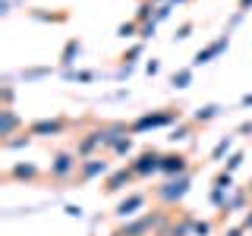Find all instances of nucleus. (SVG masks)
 Listing matches in <instances>:
<instances>
[{
  "label": "nucleus",
  "instance_id": "15",
  "mask_svg": "<svg viewBox=\"0 0 252 236\" xmlns=\"http://www.w3.org/2000/svg\"><path fill=\"white\" fill-rule=\"evenodd\" d=\"M177 88H186L189 82H192V69H180V73H173V79H170Z\"/></svg>",
  "mask_w": 252,
  "mask_h": 236
},
{
  "label": "nucleus",
  "instance_id": "17",
  "mask_svg": "<svg viewBox=\"0 0 252 236\" xmlns=\"http://www.w3.org/2000/svg\"><path fill=\"white\" fill-rule=\"evenodd\" d=\"M129 148H132V139H129V136H123V139L114 145V151H117V154H123V151H129Z\"/></svg>",
  "mask_w": 252,
  "mask_h": 236
},
{
  "label": "nucleus",
  "instance_id": "8",
  "mask_svg": "<svg viewBox=\"0 0 252 236\" xmlns=\"http://www.w3.org/2000/svg\"><path fill=\"white\" fill-rule=\"evenodd\" d=\"M186 167H189V164H186L183 154H164V157H161V170L170 173V177H183Z\"/></svg>",
  "mask_w": 252,
  "mask_h": 236
},
{
  "label": "nucleus",
  "instance_id": "7",
  "mask_svg": "<svg viewBox=\"0 0 252 236\" xmlns=\"http://www.w3.org/2000/svg\"><path fill=\"white\" fill-rule=\"evenodd\" d=\"M0 117H3V120H0V139L10 142V136L19 129V117H16L13 107H3V110H0Z\"/></svg>",
  "mask_w": 252,
  "mask_h": 236
},
{
  "label": "nucleus",
  "instance_id": "5",
  "mask_svg": "<svg viewBox=\"0 0 252 236\" xmlns=\"http://www.w3.org/2000/svg\"><path fill=\"white\" fill-rule=\"evenodd\" d=\"M66 126H69V120L57 117V120H38V123H32V126H29V132H32V136H47V132L54 136V132H63Z\"/></svg>",
  "mask_w": 252,
  "mask_h": 236
},
{
  "label": "nucleus",
  "instance_id": "12",
  "mask_svg": "<svg viewBox=\"0 0 252 236\" xmlns=\"http://www.w3.org/2000/svg\"><path fill=\"white\" fill-rule=\"evenodd\" d=\"M142 205H145V195H129V199H123L120 205H117V214H120V217H132V214H136V208H142Z\"/></svg>",
  "mask_w": 252,
  "mask_h": 236
},
{
  "label": "nucleus",
  "instance_id": "6",
  "mask_svg": "<svg viewBox=\"0 0 252 236\" xmlns=\"http://www.w3.org/2000/svg\"><path fill=\"white\" fill-rule=\"evenodd\" d=\"M173 117H180V114H173V110H164V114H148V117H142V120L132 123V132H142V129H148V126H164V123H170Z\"/></svg>",
  "mask_w": 252,
  "mask_h": 236
},
{
  "label": "nucleus",
  "instance_id": "1",
  "mask_svg": "<svg viewBox=\"0 0 252 236\" xmlns=\"http://www.w3.org/2000/svg\"><path fill=\"white\" fill-rule=\"evenodd\" d=\"M186 192H189V177L183 173V177H173V179H167V183L158 189L155 195H158V202H161V205H167V208H170V205H177V202L183 199Z\"/></svg>",
  "mask_w": 252,
  "mask_h": 236
},
{
  "label": "nucleus",
  "instance_id": "9",
  "mask_svg": "<svg viewBox=\"0 0 252 236\" xmlns=\"http://www.w3.org/2000/svg\"><path fill=\"white\" fill-rule=\"evenodd\" d=\"M104 170H107L104 161H98V157H85L82 170H79V179H82V183H89L92 177H98V173H104Z\"/></svg>",
  "mask_w": 252,
  "mask_h": 236
},
{
  "label": "nucleus",
  "instance_id": "14",
  "mask_svg": "<svg viewBox=\"0 0 252 236\" xmlns=\"http://www.w3.org/2000/svg\"><path fill=\"white\" fill-rule=\"evenodd\" d=\"M132 177H136V173H132V167H123V170H117L114 177L107 179V186H104V189H107V192H117V189H123V183H129Z\"/></svg>",
  "mask_w": 252,
  "mask_h": 236
},
{
  "label": "nucleus",
  "instance_id": "4",
  "mask_svg": "<svg viewBox=\"0 0 252 236\" xmlns=\"http://www.w3.org/2000/svg\"><path fill=\"white\" fill-rule=\"evenodd\" d=\"M161 157H164V154H158V151H145V154H139L136 161L129 164V167H132V173H136V177H148V173L161 170Z\"/></svg>",
  "mask_w": 252,
  "mask_h": 236
},
{
  "label": "nucleus",
  "instance_id": "2",
  "mask_svg": "<svg viewBox=\"0 0 252 236\" xmlns=\"http://www.w3.org/2000/svg\"><path fill=\"white\" fill-rule=\"evenodd\" d=\"M79 154L76 151H57L54 154V161H51V177L54 179H69L76 173V167H79Z\"/></svg>",
  "mask_w": 252,
  "mask_h": 236
},
{
  "label": "nucleus",
  "instance_id": "11",
  "mask_svg": "<svg viewBox=\"0 0 252 236\" xmlns=\"http://www.w3.org/2000/svg\"><path fill=\"white\" fill-rule=\"evenodd\" d=\"M41 177V170L35 167V164H16L10 170V179H26V183H35V179Z\"/></svg>",
  "mask_w": 252,
  "mask_h": 236
},
{
  "label": "nucleus",
  "instance_id": "16",
  "mask_svg": "<svg viewBox=\"0 0 252 236\" xmlns=\"http://www.w3.org/2000/svg\"><path fill=\"white\" fill-rule=\"evenodd\" d=\"M211 117H218V107L215 104H208V107H202L199 114H195V123H208Z\"/></svg>",
  "mask_w": 252,
  "mask_h": 236
},
{
  "label": "nucleus",
  "instance_id": "20",
  "mask_svg": "<svg viewBox=\"0 0 252 236\" xmlns=\"http://www.w3.org/2000/svg\"><path fill=\"white\" fill-rule=\"evenodd\" d=\"M189 31H192V22H183V26H180V31H177V38L183 41V38H189Z\"/></svg>",
  "mask_w": 252,
  "mask_h": 236
},
{
  "label": "nucleus",
  "instance_id": "19",
  "mask_svg": "<svg viewBox=\"0 0 252 236\" xmlns=\"http://www.w3.org/2000/svg\"><path fill=\"white\" fill-rule=\"evenodd\" d=\"M224 151H230V139H224V142H220V145L215 148V154H211V157H215V161H218V157L224 154Z\"/></svg>",
  "mask_w": 252,
  "mask_h": 236
},
{
  "label": "nucleus",
  "instance_id": "24",
  "mask_svg": "<svg viewBox=\"0 0 252 236\" xmlns=\"http://www.w3.org/2000/svg\"><path fill=\"white\" fill-rule=\"evenodd\" d=\"M249 3H252V0H240V6H243V10H246V6H249Z\"/></svg>",
  "mask_w": 252,
  "mask_h": 236
},
{
  "label": "nucleus",
  "instance_id": "10",
  "mask_svg": "<svg viewBox=\"0 0 252 236\" xmlns=\"http://www.w3.org/2000/svg\"><path fill=\"white\" fill-rule=\"evenodd\" d=\"M98 145H104V142H101V129H98V132H85V139L76 145V154H79V157H89Z\"/></svg>",
  "mask_w": 252,
  "mask_h": 236
},
{
  "label": "nucleus",
  "instance_id": "13",
  "mask_svg": "<svg viewBox=\"0 0 252 236\" xmlns=\"http://www.w3.org/2000/svg\"><path fill=\"white\" fill-rule=\"evenodd\" d=\"M224 47H227V35H224V38H218V41H211L208 47H205V51L195 54V63H208V60H215L218 54L224 51Z\"/></svg>",
  "mask_w": 252,
  "mask_h": 236
},
{
  "label": "nucleus",
  "instance_id": "3",
  "mask_svg": "<svg viewBox=\"0 0 252 236\" xmlns=\"http://www.w3.org/2000/svg\"><path fill=\"white\" fill-rule=\"evenodd\" d=\"M158 214H145V217H139V220H132V224H126V227H120L114 236H152V230L158 227Z\"/></svg>",
  "mask_w": 252,
  "mask_h": 236
},
{
  "label": "nucleus",
  "instance_id": "21",
  "mask_svg": "<svg viewBox=\"0 0 252 236\" xmlns=\"http://www.w3.org/2000/svg\"><path fill=\"white\" fill-rule=\"evenodd\" d=\"M132 31H136V22H129V26H120V35H123V38H132Z\"/></svg>",
  "mask_w": 252,
  "mask_h": 236
},
{
  "label": "nucleus",
  "instance_id": "22",
  "mask_svg": "<svg viewBox=\"0 0 252 236\" xmlns=\"http://www.w3.org/2000/svg\"><path fill=\"white\" fill-rule=\"evenodd\" d=\"M139 31H142V38H148V35H152V31H155V22H152V26H142Z\"/></svg>",
  "mask_w": 252,
  "mask_h": 236
},
{
  "label": "nucleus",
  "instance_id": "18",
  "mask_svg": "<svg viewBox=\"0 0 252 236\" xmlns=\"http://www.w3.org/2000/svg\"><path fill=\"white\" fill-rule=\"evenodd\" d=\"M76 51H79V41H69V44H66V51H63V63H69V57H73Z\"/></svg>",
  "mask_w": 252,
  "mask_h": 236
},
{
  "label": "nucleus",
  "instance_id": "23",
  "mask_svg": "<svg viewBox=\"0 0 252 236\" xmlns=\"http://www.w3.org/2000/svg\"><path fill=\"white\" fill-rule=\"evenodd\" d=\"M240 161H243V154H233V157H230V170L240 167Z\"/></svg>",
  "mask_w": 252,
  "mask_h": 236
}]
</instances>
